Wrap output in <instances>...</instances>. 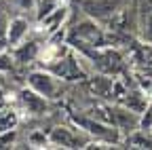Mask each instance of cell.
Here are the masks:
<instances>
[{
    "mask_svg": "<svg viewBox=\"0 0 152 150\" xmlns=\"http://www.w3.org/2000/svg\"><path fill=\"white\" fill-rule=\"evenodd\" d=\"M26 83H28V87L32 91H36L38 95L45 97V100H57L61 95V78H57L47 68L32 70L26 76Z\"/></svg>",
    "mask_w": 152,
    "mask_h": 150,
    "instance_id": "6da1fadb",
    "label": "cell"
},
{
    "mask_svg": "<svg viewBox=\"0 0 152 150\" xmlns=\"http://www.w3.org/2000/svg\"><path fill=\"white\" fill-rule=\"evenodd\" d=\"M70 45H87V47H104L106 45V34L99 28V23L87 17L78 21L70 30Z\"/></svg>",
    "mask_w": 152,
    "mask_h": 150,
    "instance_id": "7a4b0ae2",
    "label": "cell"
},
{
    "mask_svg": "<svg viewBox=\"0 0 152 150\" xmlns=\"http://www.w3.org/2000/svg\"><path fill=\"white\" fill-rule=\"evenodd\" d=\"M127 4H129V0H83L80 9L87 17L95 19L97 23H108Z\"/></svg>",
    "mask_w": 152,
    "mask_h": 150,
    "instance_id": "3957f363",
    "label": "cell"
},
{
    "mask_svg": "<svg viewBox=\"0 0 152 150\" xmlns=\"http://www.w3.org/2000/svg\"><path fill=\"white\" fill-rule=\"evenodd\" d=\"M83 51L89 55V59L93 61V66L97 68L102 74H116L123 68V59H121V55L114 49L89 47V49H83Z\"/></svg>",
    "mask_w": 152,
    "mask_h": 150,
    "instance_id": "277c9868",
    "label": "cell"
},
{
    "mask_svg": "<svg viewBox=\"0 0 152 150\" xmlns=\"http://www.w3.org/2000/svg\"><path fill=\"white\" fill-rule=\"evenodd\" d=\"M74 121H76V125H80L87 133L99 138L104 142H118V129L114 125L110 127V125H106L102 121H91V119H85V116H76Z\"/></svg>",
    "mask_w": 152,
    "mask_h": 150,
    "instance_id": "5b68a950",
    "label": "cell"
},
{
    "mask_svg": "<svg viewBox=\"0 0 152 150\" xmlns=\"http://www.w3.org/2000/svg\"><path fill=\"white\" fill-rule=\"evenodd\" d=\"M68 15H70V9H68V4H57L55 9H51L45 17H40L38 19V26H40V30L45 32V34H55L57 30H61V26H64V21L68 19Z\"/></svg>",
    "mask_w": 152,
    "mask_h": 150,
    "instance_id": "8992f818",
    "label": "cell"
},
{
    "mask_svg": "<svg viewBox=\"0 0 152 150\" xmlns=\"http://www.w3.org/2000/svg\"><path fill=\"white\" fill-rule=\"evenodd\" d=\"M28 34H30V21L26 19V17L17 15V17H13V19H9V28H7L4 42L13 49V47H17L19 42H23V40L28 38Z\"/></svg>",
    "mask_w": 152,
    "mask_h": 150,
    "instance_id": "52a82bcc",
    "label": "cell"
},
{
    "mask_svg": "<svg viewBox=\"0 0 152 150\" xmlns=\"http://www.w3.org/2000/svg\"><path fill=\"white\" fill-rule=\"evenodd\" d=\"M49 144L59 148H85V142L78 140V135L68 127H55L49 133Z\"/></svg>",
    "mask_w": 152,
    "mask_h": 150,
    "instance_id": "ba28073f",
    "label": "cell"
},
{
    "mask_svg": "<svg viewBox=\"0 0 152 150\" xmlns=\"http://www.w3.org/2000/svg\"><path fill=\"white\" fill-rule=\"evenodd\" d=\"M17 100H19V106H21L23 110H28V114H42V112L47 110V100L40 97L30 87L19 91L17 93Z\"/></svg>",
    "mask_w": 152,
    "mask_h": 150,
    "instance_id": "9c48e42d",
    "label": "cell"
},
{
    "mask_svg": "<svg viewBox=\"0 0 152 150\" xmlns=\"http://www.w3.org/2000/svg\"><path fill=\"white\" fill-rule=\"evenodd\" d=\"M38 51H40V42L36 40H23L19 42L17 47H13V61H19V64H30L38 57Z\"/></svg>",
    "mask_w": 152,
    "mask_h": 150,
    "instance_id": "30bf717a",
    "label": "cell"
},
{
    "mask_svg": "<svg viewBox=\"0 0 152 150\" xmlns=\"http://www.w3.org/2000/svg\"><path fill=\"white\" fill-rule=\"evenodd\" d=\"M17 125H19V112H17V108H13L11 104H7L4 100H0V131L17 129Z\"/></svg>",
    "mask_w": 152,
    "mask_h": 150,
    "instance_id": "8fae6325",
    "label": "cell"
},
{
    "mask_svg": "<svg viewBox=\"0 0 152 150\" xmlns=\"http://www.w3.org/2000/svg\"><path fill=\"white\" fill-rule=\"evenodd\" d=\"M17 13H32L36 11V0H7Z\"/></svg>",
    "mask_w": 152,
    "mask_h": 150,
    "instance_id": "7c38bea8",
    "label": "cell"
},
{
    "mask_svg": "<svg viewBox=\"0 0 152 150\" xmlns=\"http://www.w3.org/2000/svg\"><path fill=\"white\" fill-rule=\"evenodd\" d=\"M17 138V129H9V131H0V148H9L15 144Z\"/></svg>",
    "mask_w": 152,
    "mask_h": 150,
    "instance_id": "4fadbf2b",
    "label": "cell"
},
{
    "mask_svg": "<svg viewBox=\"0 0 152 150\" xmlns=\"http://www.w3.org/2000/svg\"><path fill=\"white\" fill-rule=\"evenodd\" d=\"M137 85H140V91L144 93L146 97L152 95V76H144V74H137Z\"/></svg>",
    "mask_w": 152,
    "mask_h": 150,
    "instance_id": "5bb4252c",
    "label": "cell"
},
{
    "mask_svg": "<svg viewBox=\"0 0 152 150\" xmlns=\"http://www.w3.org/2000/svg\"><path fill=\"white\" fill-rule=\"evenodd\" d=\"M142 36H144V40L152 42V13H150V15H144V21H142Z\"/></svg>",
    "mask_w": 152,
    "mask_h": 150,
    "instance_id": "9a60e30c",
    "label": "cell"
},
{
    "mask_svg": "<svg viewBox=\"0 0 152 150\" xmlns=\"http://www.w3.org/2000/svg\"><path fill=\"white\" fill-rule=\"evenodd\" d=\"M13 70V55L7 51H0V72H11Z\"/></svg>",
    "mask_w": 152,
    "mask_h": 150,
    "instance_id": "2e32d148",
    "label": "cell"
},
{
    "mask_svg": "<svg viewBox=\"0 0 152 150\" xmlns=\"http://www.w3.org/2000/svg\"><path fill=\"white\" fill-rule=\"evenodd\" d=\"M7 28H9V15H7V11L2 7H0V42H4Z\"/></svg>",
    "mask_w": 152,
    "mask_h": 150,
    "instance_id": "e0dca14e",
    "label": "cell"
},
{
    "mask_svg": "<svg viewBox=\"0 0 152 150\" xmlns=\"http://www.w3.org/2000/svg\"><path fill=\"white\" fill-rule=\"evenodd\" d=\"M140 11L144 15H150L152 13V0H140Z\"/></svg>",
    "mask_w": 152,
    "mask_h": 150,
    "instance_id": "ac0fdd59",
    "label": "cell"
}]
</instances>
